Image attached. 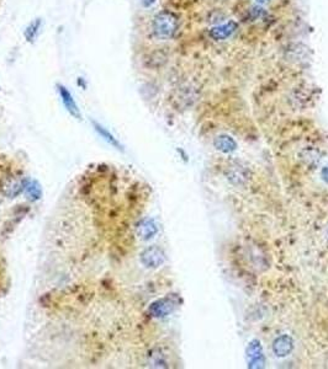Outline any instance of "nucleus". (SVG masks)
Listing matches in <instances>:
<instances>
[{
	"instance_id": "obj_1",
	"label": "nucleus",
	"mask_w": 328,
	"mask_h": 369,
	"mask_svg": "<svg viewBox=\"0 0 328 369\" xmlns=\"http://www.w3.org/2000/svg\"><path fill=\"white\" fill-rule=\"evenodd\" d=\"M179 29V16L176 12L163 9L153 16L150 21V32L159 41H168L176 37Z\"/></svg>"
},
{
	"instance_id": "obj_2",
	"label": "nucleus",
	"mask_w": 328,
	"mask_h": 369,
	"mask_svg": "<svg viewBox=\"0 0 328 369\" xmlns=\"http://www.w3.org/2000/svg\"><path fill=\"white\" fill-rule=\"evenodd\" d=\"M226 176H227V180L231 184L235 186H243L251 179V172L246 166L237 163L228 166L227 171H226Z\"/></svg>"
},
{
	"instance_id": "obj_3",
	"label": "nucleus",
	"mask_w": 328,
	"mask_h": 369,
	"mask_svg": "<svg viewBox=\"0 0 328 369\" xmlns=\"http://www.w3.org/2000/svg\"><path fill=\"white\" fill-rule=\"evenodd\" d=\"M164 260H166V255H164L163 250H160L157 246H150L148 249L144 250L141 255V261L146 267L149 268H157L160 265H163Z\"/></svg>"
},
{
	"instance_id": "obj_4",
	"label": "nucleus",
	"mask_w": 328,
	"mask_h": 369,
	"mask_svg": "<svg viewBox=\"0 0 328 369\" xmlns=\"http://www.w3.org/2000/svg\"><path fill=\"white\" fill-rule=\"evenodd\" d=\"M177 304L174 303L172 299L163 298L154 301V303L149 306V312L150 315L154 317H164L167 316V315L171 314V312H173Z\"/></svg>"
},
{
	"instance_id": "obj_5",
	"label": "nucleus",
	"mask_w": 328,
	"mask_h": 369,
	"mask_svg": "<svg viewBox=\"0 0 328 369\" xmlns=\"http://www.w3.org/2000/svg\"><path fill=\"white\" fill-rule=\"evenodd\" d=\"M248 355V365L251 368H259L264 364V355H263L262 346L258 341H252L247 349Z\"/></svg>"
},
{
	"instance_id": "obj_6",
	"label": "nucleus",
	"mask_w": 328,
	"mask_h": 369,
	"mask_svg": "<svg viewBox=\"0 0 328 369\" xmlns=\"http://www.w3.org/2000/svg\"><path fill=\"white\" fill-rule=\"evenodd\" d=\"M57 89H58V93H60V96L62 99V102H63L64 107L67 109V111L69 112L73 117L78 118V120H80L82 118V115H80V111L79 109H78L77 104H75L73 96H72L71 91L68 90V89L66 88V86L63 85H57Z\"/></svg>"
},
{
	"instance_id": "obj_7",
	"label": "nucleus",
	"mask_w": 328,
	"mask_h": 369,
	"mask_svg": "<svg viewBox=\"0 0 328 369\" xmlns=\"http://www.w3.org/2000/svg\"><path fill=\"white\" fill-rule=\"evenodd\" d=\"M294 348V341L289 335H283L276 338L273 343V351L278 357H285L291 353Z\"/></svg>"
},
{
	"instance_id": "obj_8",
	"label": "nucleus",
	"mask_w": 328,
	"mask_h": 369,
	"mask_svg": "<svg viewBox=\"0 0 328 369\" xmlns=\"http://www.w3.org/2000/svg\"><path fill=\"white\" fill-rule=\"evenodd\" d=\"M214 144L220 152L224 153H231L233 152V150H236V148H237V143L235 142V139L231 138L230 136H225V134L216 137Z\"/></svg>"
},
{
	"instance_id": "obj_9",
	"label": "nucleus",
	"mask_w": 328,
	"mask_h": 369,
	"mask_svg": "<svg viewBox=\"0 0 328 369\" xmlns=\"http://www.w3.org/2000/svg\"><path fill=\"white\" fill-rule=\"evenodd\" d=\"M157 225H155V223L153 220H143L138 225V228H137V233H138L139 238L143 239V240L152 239L157 234Z\"/></svg>"
},
{
	"instance_id": "obj_10",
	"label": "nucleus",
	"mask_w": 328,
	"mask_h": 369,
	"mask_svg": "<svg viewBox=\"0 0 328 369\" xmlns=\"http://www.w3.org/2000/svg\"><path fill=\"white\" fill-rule=\"evenodd\" d=\"M40 28H41V20H40V19H36V20L32 21L30 25H29L28 28H26L25 32H24V35H25L26 41H28V42H34L35 40H36L37 35H39Z\"/></svg>"
},
{
	"instance_id": "obj_11",
	"label": "nucleus",
	"mask_w": 328,
	"mask_h": 369,
	"mask_svg": "<svg viewBox=\"0 0 328 369\" xmlns=\"http://www.w3.org/2000/svg\"><path fill=\"white\" fill-rule=\"evenodd\" d=\"M93 125H94V127H95V131L98 132V133L100 134L101 137H103L105 141H107V142L110 143V144L115 145V147L120 148V149H121V144H120V143L117 142V139L115 138V137L112 136V134L110 133V132L107 131V129H105L104 127H101L100 125H98V123H95V122H94Z\"/></svg>"
},
{
	"instance_id": "obj_12",
	"label": "nucleus",
	"mask_w": 328,
	"mask_h": 369,
	"mask_svg": "<svg viewBox=\"0 0 328 369\" xmlns=\"http://www.w3.org/2000/svg\"><path fill=\"white\" fill-rule=\"evenodd\" d=\"M157 0H141V4L143 8H150Z\"/></svg>"
},
{
	"instance_id": "obj_13",
	"label": "nucleus",
	"mask_w": 328,
	"mask_h": 369,
	"mask_svg": "<svg viewBox=\"0 0 328 369\" xmlns=\"http://www.w3.org/2000/svg\"><path fill=\"white\" fill-rule=\"evenodd\" d=\"M322 179L328 184V168H324L323 170H322Z\"/></svg>"
}]
</instances>
